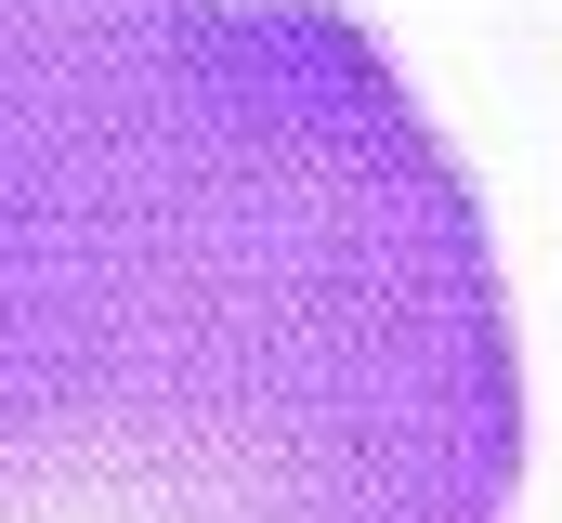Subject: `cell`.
Wrapping results in <instances>:
<instances>
[{"instance_id": "cell-1", "label": "cell", "mask_w": 562, "mask_h": 523, "mask_svg": "<svg viewBox=\"0 0 562 523\" xmlns=\"http://www.w3.org/2000/svg\"><path fill=\"white\" fill-rule=\"evenodd\" d=\"M484 183L353 0H0V523H510Z\"/></svg>"}]
</instances>
